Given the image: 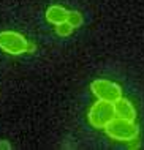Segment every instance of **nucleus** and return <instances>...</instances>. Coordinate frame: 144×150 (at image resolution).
I'll list each match as a JSON object with an SVG mask.
<instances>
[{
    "label": "nucleus",
    "instance_id": "f257e3e1",
    "mask_svg": "<svg viewBox=\"0 0 144 150\" xmlns=\"http://www.w3.org/2000/svg\"><path fill=\"white\" fill-rule=\"evenodd\" d=\"M103 129L108 137L119 142H128L130 139L138 136V125L135 123V120H125L120 117H114Z\"/></svg>",
    "mask_w": 144,
    "mask_h": 150
},
{
    "label": "nucleus",
    "instance_id": "f03ea898",
    "mask_svg": "<svg viewBox=\"0 0 144 150\" xmlns=\"http://www.w3.org/2000/svg\"><path fill=\"white\" fill-rule=\"evenodd\" d=\"M114 117L116 115H114L113 103L101 101V100H98L97 103L92 104V108L89 109V114H87L89 123L93 128H105Z\"/></svg>",
    "mask_w": 144,
    "mask_h": 150
},
{
    "label": "nucleus",
    "instance_id": "7ed1b4c3",
    "mask_svg": "<svg viewBox=\"0 0 144 150\" xmlns=\"http://www.w3.org/2000/svg\"><path fill=\"white\" fill-rule=\"evenodd\" d=\"M27 40L24 35L13 30L0 32V49L11 55H21L27 49Z\"/></svg>",
    "mask_w": 144,
    "mask_h": 150
},
{
    "label": "nucleus",
    "instance_id": "20e7f679",
    "mask_svg": "<svg viewBox=\"0 0 144 150\" xmlns=\"http://www.w3.org/2000/svg\"><path fill=\"white\" fill-rule=\"evenodd\" d=\"M90 90L98 100L108 101V103H114L122 96L120 86L108 79H95L90 84Z\"/></svg>",
    "mask_w": 144,
    "mask_h": 150
},
{
    "label": "nucleus",
    "instance_id": "39448f33",
    "mask_svg": "<svg viewBox=\"0 0 144 150\" xmlns=\"http://www.w3.org/2000/svg\"><path fill=\"white\" fill-rule=\"evenodd\" d=\"M113 108H114V115L116 117H120V119H125V120H135L136 119V109H135L133 103L127 98H119L117 101L113 103Z\"/></svg>",
    "mask_w": 144,
    "mask_h": 150
},
{
    "label": "nucleus",
    "instance_id": "423d86ee",
    "mask_svg": "<svg viewBox=\"0 0 144 150\" xmlns=\"http://www.w3.org/2000/svg\"><path fill=\"white\" fill-rule=\"evenodd\" d=\"M44 16H46V21L48 22L57 25V24L67 21L68 10H67V8H63V6H60V5H52V6H49L46 10V14H44Z\"/></svg>",
    "mask_w": 144,
    "mask_h": 150
},
{
    "label": "nucleus",
    "instance_id": "0eeeda50",
    "mask_svg": "<svg viewBox=\"0 0 144 150\" xmlns=\"http://www.w3.org/2000/svg\"><path fill=\"white\" fill-rule=\"evenodd\" d=\"M67 22L73 27V29H78V27H81V25H82L84 19H82V14L79 13V11H68Z\"/></svg>",
    "mask_w": 144,
    "mask_h": 150
},
{
    "label": "nucleus",
    "instance_id": "6e6552de",
    "mask_svg": "<svg viewBox=\"0 0 144 150\" xmlns=\"http://www.w3.org/2000/svg\"><path fill=\"white\" fill-rule=\"evenodd\" d=\"M71 32H73V27L70 25L67 21L60 22V24H57V25H56V33L59 36H70V35H71Z\"/></svg>",
    "mask_w": 144,
    "mask_h": 150
},
{
    "label": "nucleus",
    "instance_id": "1a4fd4ad",
    "mask_svg": "<svg viewBox=\"0 0 144 150\" xmlns=\"http://www.w3.org/2000/svg\"><path fill=\"white\" fill-rule=\"evenodd\" d=\"M11 145L8 141H0V150H10Z\"/></svg>",
    "mask_w": 144,
    "mask_h": 150
},
{
    "label": "nucleus",
    "instance_id": "9d476101",
    "mask_svg": "<svg viewBox=\"0 0 144 150\" xmlns=\"http://www.w3.org/2000/svg\"><path fill=\"white\" fill-rule=\"evenodd\" d=\"M35 49H36V46L35 44H30V43H27V49H26V52H35Z\"/></svg>",
    "mask_w": 144,
    "mask_h": 150
}]
</instances>
